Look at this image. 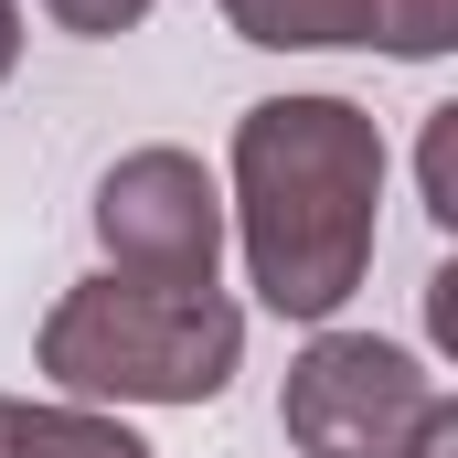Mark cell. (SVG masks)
<instances>
[{
  "label": "cell",
  "mask_w": 458,
  "mask_h": 458,
  "mask_svg": "<svg viewBox=\"0 0 458 458\" xmlns=\"http://www.w3.org/2000/svg\"><path fill=\"white\" fill-rule=\"evenodd\" d=\"M32 362L64 405H214L245 362V310L225 288L86 277L54 299Z\"/></svg>",
  "instance_id": "obj_2"
},
{
  "label": "cell",
  "mask_w": 458,
  "mask_h": 458,
  "mask_svg": "<svg viewBox=\"0 0 458 458\" xmlns=\"http://www.w3.org/2000/svg\"><path fill=\"white\" fill-rule=\"evenodd\" d=\"M225 21L267 54H331L362 43V0H225Z\"/></svg>",
  "instance_id": "obj_6"
},
{
  "label": "cell",
  "mask_w": 458,
  "mask_h": 458,
  "mask_svg": "<svg viewBox=\"0 0 458 458\" xmlns=\"http://www.w3.org/2000/svg\"><path fill=\"white\" fill-rule=\"evenodd\" d=\"M448 139H458V107H437V117H427V160H416V171H427V214H437V225H458V192H448Z\"/></svg>",
  "instance_id": "obj_9"
},
{
  "label": "cell",
  "mask_w": 458,
  "mask_h": 458,
  "mask_svg": "<svg viewBox=\"0 0 458 458\" xmlns=\"http://www.w3.org/2000/svg\"><path fill=\"white\" fill-rule=\"evenodd\" d=\"M64 32H86V43H117V32H139L149 21V0H43Z\"/></svg>",
  "instance_id": "obj_8"
},
{
  "label": "cell",
  "mask_w": 458,
  "mask_h": 458,
  "mask_svg": "<svg viewBox=\"0 0 458 458\" xmlns=\"http://www.w3.org/2000/svg\"><path fill=\"white\" fill-rule=\"evenodd\" d=\"M384 214V128L352 97H256L234 117L225 234L245 245V288L277 320H331L373 277Z\"/></svg>",
  "instance_id": "obj_1"
},
{
  "label": "cell",
  "mask_w": 458,
  "mask_h": 458,
  "mask_svg": "<svg viewBox=\"0 0 458 458\" xmlns=\"http://www.w3.org/2000/svg\"><path fill=\"white\" fill-rule=\"evenodd\" d=\"M97 245L107 277H149V288H214L225 267V182L192 149H128L97 182Z\"/></svg>",
  "instance_id": "obj_4"
},
{
  "label": "cell",
  "mask_w": 458,
  "mask_h": 458,
  "mask_svg": "<svg viewBox=\"0 0 458 458\" xmlns=\"http://www.w3.org/2000/svg\"><path fill=\"white\" fill-rule=\"evenodd\" d=\"M11 64H21V0H0V86H11Z\"/></svg>",
  "instance_id": "obj_10"
},
{
  "label": "cell",
  "mask_w": 458,
  "mask_h": 458,
  "mask_svg": "<svg viewBox=\"0 0 458 458\" xmlns=\"http://www.w3.org/2000/svg\"><path fill=\"white\" fill-rule=\"evenodd\" d=\"M11 458H160L107 405H11Z\"/></svg>",
  "instance_id": "obj_5"
},
{
  "label": "cell",
  "mask_w": 458,
  "mask_h": 458,
  "mask_svg": "<svg viewBox=\"0 0 458 458\" xmlns=\"http://www.w3.org/2000/svg\"><path fill=\"white\" fill-rule=\"evenodd\" d=\"M11 405H21V394H0V458H11Z\"/></svg>",
  "instance_id": "obj_12"
},
{
  "label": "cell",
  "mask_w": 458,
  "mask_h": 458,
  "mask_svg": "<svg viewBox=\"0 0 458 458\" xmlns=\"http://www.w3.org/2000/svg\"><path fill=\"white\" fill-rule=\"evenodd\" d=\"M416 458H458V405L437 416V427H427V437H416Z\"/></svg>",
  "instance_id": "obj_11"
},
{
  "label": "cell",
  "mask_w": 458,
  "mask_h": 458,
  "mask_svg": "<svg viewBox=\"0 0 458 458\" xmlns=\"http://www.w3.org/2000/svg\"><path fill=\"white\" fill-rule=\"evenodd\" d=\"M437 416H448V384L373 331H320L277 384V427L299 458H416Z\"/></svg>",
  "instance_id": "obj_3"
},
{
  "label": "cell",
  "mask_w": 458,
  "mask_h": 458,
  "mask_svg": "<svg viewBox=\"0 0 458 458\" xmlns=\"http://www.w3.org/2000/svg\"><path fill=\"white\" fill-rule=\"evenodd\" d=\"M362 43L394 64H437L458 43V0H362Z\"/></svg>",
  "instance_id": "obj_7"
}]
</instances>
